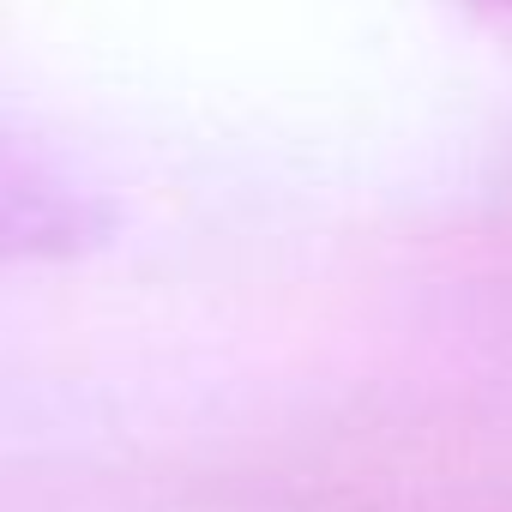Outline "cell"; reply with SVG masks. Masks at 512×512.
<instances>
[{
  "mask_svg": "<svg viewBox=\"0 0 512 512\" xmlns=\"http://www.w3.org/2000/svg\"><path fill=\"white\" fill-rule=\"evenodd\" d=\"M97 229V211L79 187L49 175L31 151L0 139V260L73 253Z\"/></svg>",
  "mask_w": 512,
  "mask_h": 512,
  "instance_id": "cell-1",
  "label": "cell"
}]
</instances>
